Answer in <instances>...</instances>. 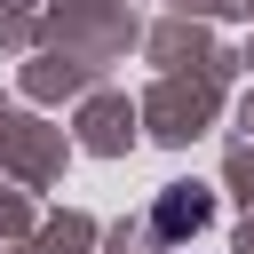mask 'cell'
Wrapping results in <instances>:
<instances>
[{
    "label": "cell",
    "mask_w": 254,
    "mask_h": 254,
    "mask_svg": "<svg viewBox=\"0 0 254 254\" xmlns=\"http://www.w3.org/2000/svg\"><path fill=\"white\" fill-rule=\"evenodd\" d=\"M214 222V198L198 190V183H175V190H159V206H151V230L159 238H198Z\"/></svg>",
    "instance_id": "cell-1"
}]
</instances>
